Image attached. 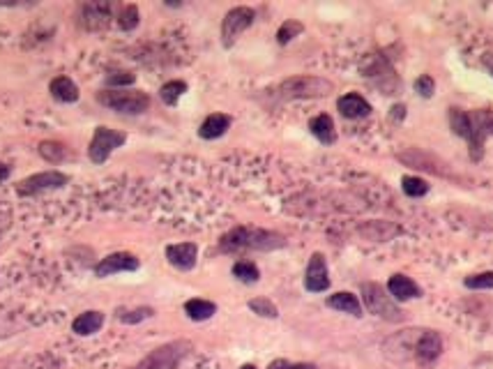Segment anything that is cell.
<instances>
[{"label":"cell","instance_id":"6","mask_svg":"<svg viewBox=\"0 0 493 369\" xmlns=\"http://www.w3.org/2000/svg\"><path fill=\"white\" fill-rule=\"evenodd\" d=\"M362 300L367 305V309L376 316L389 321V323H396V321L403 319V312L392 302V298L385 293V288L380 284H373V281H364L362 284Z\"/></svg>","mask_w":493,"mask_h":369},{"label":"cell","instance_id":"9","mask_svg":"<svg viewBox=\"0 0 493 369\" xmlns=\"http://www.w3.org/2000/svg\"><path fill=\"white\" fill-rule=\"evenodd\" d=\"M254 19H256V12H254L251 7H233V10L226 14L224 21H221V42H224L226 49L233 46L237 35L244 33L254 23Z\"/></svg>","mask_w":493,"mask_h":369},{"label":"cell","instance_id":"15","mask_svg":"<svg viewBox=\"0 0 493 369\" xmlns=\"http://www.w3.org/2000/svg\"><path fill=\"white\" fill-rule=\"evenodd\" d=\"M337 109L341 111V116L351 118V120H355V118H364V116L371 113V104H369V102L364 99L362 95H355V92L341 97L337 102Z\"/></svg>","mask_w":493,"mask_h":369},{"label":"cell","instance_id":"21","mask_svg":"<svg viewBox=\"0 0 493 369\" xmlns=\"http://www.w3.org/2000/svg\"><path fill=\"white\" fill-rule=\"evenodd\" d=\"M422 335V333H419ZM419 335H417V330H403V333H399L396 337H392V340H389L387 344H396V356H394V360L396 363H403V360H408L410 356H415V347H417V340H419Z\"/></svg>","mask_w":493,"mask_h":369},{"label":"cell","instance_id":"1","mask_svg":"<svg viewBox=\"0 0 493 369\" xmlns=\"http://www.w3.org/2000/svg\"><path fill=\"white\" fill-rule=\"evenodd\" d=\"M450 125L457 137L471 144V157L480 160L487 137H493V111H464L450 109Z\"/></svg>","mask_w":493,"mask_h":369},{"label":"cell","instance_id":"29","mask_svg":"<svg viewBox=\"0 0 493 369\" xmlns=\"http://www.w3.org/2000/svg\"><path fill=\"white\" fill-rule=\"evenodd\" d=\"M401 187H403V192L408 194V196H424V194L429 192L426 180L415 178V176H405V178L401 180Z\"/></svg>","mask_w":493,"mask_h":369},{"label":"cell","instance_id":"36","mask_svg":"<svg viewBox=\"0 0 493 369\" xmlns=\"http://www.w3.org/2000/svg\"><path fill=\"white\" fill-rule=\"evenodd\" d=\"M10 176V167H5V164H0V183H3V180Z\"/></svg>","mask_w":493,"mask_h":369},{"label":"cell","instance_id":"20","mask_svg":"<svg viewBox=\"0 0 493 369\" xmlns=\"http://www.w3.org/2000/svg\"><path fill=\"white\" fill-rule=\"evenodd\" d=\"M49 90H51L53 99L65 102V104H71V102L78 99V85L71 81L69 76H55L49 83Z\"/></svg>","mask_w":493,"mask_h":369},{"label":"cell","instance_id":"12","mask_svg":"<svg viewBox=\"0 0 493 369\" xmlns=\"http://www.w3.org/2000/svg\"><path fill=\"white\" fill-rule=\"evenodd\" d=\"M328 286H330L328 263H325L323 254L316 252L312 258H309V265L305 272V288L312 293H321V291H328Z\"/></svg>","mask_w":493,"mask_h":369},{"label":"cell","instance_id":"25","mask_svg":"<svg viewBox=\"0 0 493 369\" xmlns=\"http://www.w3.org/2000/svg\"><path fill=\"white\" fill-rule=\"evenodd\" d=\"M187 92V83L185 81H169L162 85V90H159V97H162L164 104H178V99Z\"/></svg>","mask_w":493,"mask_h":369},{"label":"cell","instance_id":"31","mask_svg":"<svg viewBox=\"0 0 493 369\" xmlns=\"http://www.w3.org/2000/svg\"><path fill=\"white\" fill-rule=\"evenodd\" d=\"M155 314V309H150V307H139V309H132V312H118V319L123 321V323H130V326H134V323H141V321H146V319H150Z\"/></svg>","mask_w":493,"mask_h":369},{"label":"cell","instance_id":"22","mask_svg":"<svg viewBox=\"0 0 493 369\" xmlns=\"http://www.w3.org/2000/svg\"><path fill=\"white\" fill-rule=\"evenodd\" d=\"M328 307L337 309V312H344V314H351V316H362V302L357 300V295L348 293V291H341L328 298Z\"/></svg>","mask_w":493,"mask_h":369},{"label":"cell","instance_id":"7","mask_svg":"<svg viewBox=\"0 0 493 369\" xmlns=\"http://www.w3.org/2000/svg\"><path fill=\"white\" fill-rule=\"evenodd\" d=\"M127 141V134L125 132H118V130H111V127H97L95 130V134L90 139V146H88V157L92 164H104L111 153L116 151V148H120Z\"/></svg>","mask_w":493,"mask_h":369},{"label":"cell","instance_id":"4","mask_svg":"<svg viewBox=\"0 0 493 369\" xmlns=\"http://www.w3.org/2000/svg\"><path fill=\"white\" fill-rule=\"evenodd\" d=\"M330 81H325L321 76H293L277 88V95L282 99H300V97H323L332 92Z\"/></svg>","mask_w":493,"mask_h":369},{"label":"cell","instance_id":"38","mask_svg":"<svg viewBox=\"0 0 493 369\" xmlns=\"http://www.w3.org/2000/svg\"><path fill=\"white\" fill-rule=\"evenodd\" d=\"M240 369H256V367H254V365H244V367H240Z\"/></svg>","mask_w":493,"mask_h":369},{"label":"cell","instance_id":"37","mask_svg":"<svg viewBox=\"0 0 493 369\" xmlns=\"http://www.w3.org/2000/svg\"><path fill=\"white\" fill-rule=\"evenodd\" d=\"M392 111H394V113H392V118H403V111H405V106H394V109H392Z\"/></svg>","mask_w":493,"mask_h":369},{"label":"cell","instance_id":"2","mask_svg":"<svg viewBox=\"0 0 493 369\" xmlns=\"http://www.w3.org/2000/svg\"><path fill=\"white\" fill-rule=\"evenodd\" d=\"M286 245V238L282 233L256 229V226H235L233 231H228L224 238L219 240V249L226 254L235 252H272V249H282Z\"/></svg>","mask_w":493,"mask_h":369},{"label":"cell","instance_id":"19","mask_svg":"<svg viewBox=\"0 0 493 369\" xmlns=\"http://www.w3.org/2000/svg\"><path fill=\"white\" fill-rule=\"evenodd\" d=\"M309 130H312V134L321 141V144L330 146L337 141V132H335V120L328 116V113H321L316 116L312 123H309Z\"/></svg>","mask_w":493,"mask_h":369},{"label":"cell","instance_id":"33","mask_svg":"<svg viewBox=\"0 0 493 369\" xmlns=\"http://www.w3.org/2000/svg\"><path fill=\"white\" fill-rule=\"evenodd\" d=\"M468 288H493V272H480L466 279Z\"/></svg>","mask_w":493,"mask_h":369},{"label":"cell","instance_id":"27","mask_svg":"<svg viewBox=\"0 0 493 369\" xmlns=\"http://www.w3.org/2000/svg\"><path fill=\"white\" fill-rule=\"evenodd\" d=\"M249 309L254 314H258V316H263V319H277L279 316L277 305L272 300H268V298H254V300H249Z\"/></svg>","mask_w":493,"mask_h":369},{"label":"cell","instance_id":"32","mask_svg":"<svg viewBox=\"0 0 493 369\" xmlns=\"http://www.w3.org/2000/svg\"><path fill=\"white\" fill-rule=\"evenodd\" d=\"M134 81H137V76L132 72H111L106 76V85H111V90L120 88V85H132Z\"/></svg>","mask_w":493,"mask_h":369},{"label":"cell","instance_id":"35","mask_svg":"<svg viewBox=\"0 0 493 369\" xmlns=\"http://www.w3.org/2000/svg\"><path fill=\"white\" fill-rule=\"evenodd\" d=\"M268 369H316V365H312V363H289V360H275V363H270Z\"/></svg>","mask_w":493,"mask_h":369},{"label":"cell","instance_id":"17","mask_svg":"<svg viewBox=\"0 0 493 369\" xmlns=\"http://www.w3.org/2000/svg\"><path fill=\"white\" fill-rule=\"evenodd\" d=\"M102 326H104V314L102 312H83L74 319L71 330H74L76 335H81V337H88V335L99 333Z\"/></svg>","mask_w":493,"mask_h":369},{"label":"cell","instance_id":"24","mask_svg":"<svg viewBox=\"0 0 493 369\" xmlns=\"http://www.w3.org/2000/svg\"><path fill=\"white\" fill-rule=\"evenodd\" d=\"M37 151H39V155H42L46 162H51V164L65 162V157H67V148L62 146V144H55V141H42Z\"/></svg>","mask_w":493,"mask_h":369},{"label":"cell","instance_id":"18","mask_svg":"<svg viewBox=\"0 0 493 369\" xmlns=\"http://www.w3.org/2000/svg\"><path fill=\"white\" fill-rule=\"evenodd\" d=\"M230 127V118L224 113H212L201 123L198 127V137L201 139H219L221 134H226V130Z\"/></svg>","mask_w":493,"mask_h":369},{"label":"cell","instance_id":"8","mask_svg":"<svg viewBox=\"0 0 493 369\" xmlns=\"http://www.w3.org/2000/svg\"><path fill=\"white\" fill-rule=\"evenodd\" d=\"M69 183V178L60 171H42V174H35L26 180H21L17 185V194L19 196H35L42 192H51V190H60Z\"/></svg>","mask_w":493,"mask_h":369},{"label":"cell","instance_id":"13","mask_svg":"<svg viewBox=\"0 0 493 369\" xmlns=\"http://www.w3.org/2000/svg\"><path fill=\"white\" fill-rule=\"evenodd\" d=\"M166 258L173 268L178 270H192L198 258V247L194 242H180V245H169L166 247Z\"/></svg>","mask_w":493,"mask_h":369},{"label":"cell","instance_id":"30","mask_svg":"<svg viewBox=\"0 0 493 369\" xmlns=\"http://www.w3.org/2000/svg\"><path fill=\"white\" fill-rule=\"evenodd\" d=\"M302 30H305V26H302L300 21H293V19H289L284 23V26L279 28V33H277V42L279 44H289L293 37H298Z\"/></svg>","mask_w":493,"mask_h":369},{"label":"cell","instance_id":"34","mask_svg":"<svg viewBox=\"0 0 493 369\" xmlns=\"http://www.w3.org/2000/svg\"><path fill=\"white\" fill-rule=\"evenodd\" d=\"M433 88H436V85H433V78L429 76V74L419 76L417 81H415V90H417L422 97H431V95H433Z\"/></svg>","mask_w":493,"mask_h":369},{"label":"cell","instance_id":"28","mask_svg":"<svg viewBox=\"0 0 493 369\" xmlns=\"http://www.w3.org/2000/svg\"><path fill=\"white\" fill-rule=\"evenodd\" d=\"M139 7L137 5H125L120 14H118V26L123 30H134L139 26Z\"/></svg>","mask_w":493,"mask_h":369},{"label":"cell","instance_id":"11","mask_svg":"<svg viewBox=\"0 0 493 369\" xmlns=\"http://www.w3.org/2000/svg\"><path fill=\"white\" fill-rule=\"evenodd\" d=\"M132 270H139V258L130 254V252H116V254H109L104 256L102 261L95 265V274L97 277H111V274H118V272H132Z\"/></svg>","mask_w":493,"mask_h":369},{"label":"cell","instance_id":"26","mask_svg":"<svg viewBox=\"0 0 493 369\" xmlns=\"http://www.w3.org/2000/svg\"><path fill=\"white\" fill-rule=\"evenodd\" d=\"M233 274L240 281H244V284H254V281L261 279V270L256 268V263H251V261H237L233 265Z\"/></svg>","mask_w":493,"mask_h":369},{"label":"cell","instance_id":"3","mask_svg":"<svg viewBox=\"0 0 493 369\" xmlns=\"http://www.w3.org/2000/svg\"><path fill=\"white\" fill-rule=\"evenodd\" d=\"M97 102L111 111L125 116H141L150 106V97L141 90H99Z\"/></svg>","mask_w":493,"mask_h":369},{"label":"cell","instance_id":"16","mask_svg":"<svg viewBox=\"0 0 493 369\" xmlns=\"http://www.w3.org/2000/svg\"><path fill=\"white\" fill-rule=\"evenodd\" d=\"M387 291L396 300H410V298L419 295V286L410 277H405V274H392L387 281Z\"/></svg>","mask_w":493,"mask_h":369},{"label":"cell","instance_id":"23","mask_svg":"<svg viewBox=\"0 0 493 369\" xmlns=\"http://www.w3.org/2000/svg\"><path fill=\"white\" fill-rule=\"evenodd\" d=\"M185 312L192 321H208L214 312H217V305L210 300H201V298H194V300L185 302Z\"/></svg>","mask_w":493,"mask_h":369},{"label":"cell","instance_id":"5","mask_svg":"<svg viewBox=\"0 0 493 369\" xmlns=\"http://www.w3.org/2000/svg\"><path fill=\"white\" fill-rule=\"evenodd\" d=\"M189 351H192V344L185 340L164 344V347L148 353V356L132 369H176L182 363V358L189 356Z\"/></svg>","mask_w":493,"mask_h":369},{"label":"cell","instance_id":"14","mask_svg":"<svg viewBox=\"0 0 493 369\" xmlns=\"http://www.w3.org/2000/svg\"><path fill=\"white\" fill-rule=\"evenodd\" d=\"M443 353V340L438 333L433 330H424L419 335L417 347H415V358L422 365H431L433 360H438V356Z\"/></svg>","mask_w":493,"mask_h":369},{"label":"cell","instance_id":"10","mask_svg":"<svg viewBox=\"0 0 493 369\" xmlns=\"http://www.w3.org/2000/svg\"><path fill=\"white\" fill-rule=\"evenodd\" d=\"M81 26L88 30V33H97V30L109 28L111 19H113V5L109 0H92V3H85L81 7Z\"/></svg>","mask_w":493,"mask_h":369}]
</instances>
